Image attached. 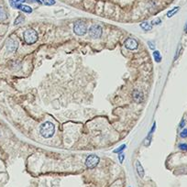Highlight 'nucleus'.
<instances>
[{"label":"nucleus","instance_id":"obj_8","mask_svg":"<svg viewBox=\"0 0 187 187\" xmlns=\"http://www.w3.org/2000/svg\"><path fill=\"white\" fill-rule=\"evenodd\" d=\"M133 99L136 103H141L143 101V99H144V95L140 90H134Z\"/></svg>","mask_w":187,"mask_h":187},{"label":"nucleus","instance_id":"obj_5","mask_svg":"<svg viewBox=\"0 0 187 187\" xmlns=\"http://www.w3.org/2000/svg\"><path fill=\"white\" fill-rule=\"evenodd\" d=\"M102 27L100 25H93L89 28V35L93 39H98L102 35Z\"/></svg>","mask_w":187,"mask_h":187},{"label":"nucleus","instance_id":"obj_23","mask_svg":"<svg viewBox=\"0 0 187 187\" xmlns=\"http://www.w3.org/2000/svg\"><path fill=\"white\" fill-rule=\"evenodd\" d=\"M185 126V120L184 119H183V120L181 121V123H180V128H184Z\"/></svg>","mask_w":187,"mask_h":187},{"label":"nucleus","instance_id":"obj_7","mask_svg":"<svg viewBox=\"0 0 187 187\" xmlns=\"http://www.w3.org/2000/svg\"><path fill=\"white\" fill-rule=\"evenodd\" d=\"M125 47H126L128 50H130V51L137 50L138 47V41L135 39H133V38H128V39H127L126 41H125Z\"/></svg>","mask_w":187,"mask_h":187},{"label":"nucleus","instance_id":"obj_9","mask_svg":"<svg viewBox=\"0 0 187 187\" xmlns=\"http://www.w3.org/2000/svg\"><path fill=\"white\" fill-rule=\"evenodd\" d=\"M135 164H136V170H137V172H138V176H140V178H143V177H144V175H145V171H144V169H143L141 163L138 161H137Z\"/></svg>","mask_w":187,"mask_h":187},{"label":"nucleus","instance_id":"obj_3","mask_svg":"<svg viewBox=\"0 0 187 187\" xmlns=\"http://www.w3.org/2000/svg\"><path fill=\"white\" fill-rule=\"evenodd\" d=\"M87 31V26L84 21H76L74 24V32L78 36L84 35Z\"/></svg>","mask_w":187,"mask_h":187},{"label":"nucleus","instance_id":"obj_16","mask_svg":"<svg viewBox=\"0 0 187 187\" xmlns=\"http://www.w3.org/2000/svg\"><path fill=\"white\" fill-rule=\"evenodd\" d=\"M41 2L45 6H53L55 4V0H41Z\"/></svg>","mask_w":187,"mask_h":187},{"label":"nucleus","instance_id":"obj_22","mask_svg":"<svg viewBox=\"0 0 187 187\" xmlns=\"http://www.w3.org/2000/svg\"><path fill=\"white\" fill-rule=\"evenodd\" d=\"M124 159H125V155L124 154H119V156H118V160H119V162H120V163H122L123 162V161H124Z\"/></svg>","mask_w":187,"mask_h":187},{"label":"nucleus","instance_id":"obj_24","mask_svg":"<svg viewBox=\"0 0 187 187\" xmlns=\"http://www.w3.org/2000/svg\"><path fill=\"white\" fill-rule=\"evenodd\" d=\"M184 30H185V32L187 33V23H186V26H185V28H184Z\"/></svg>","mask_w":187,"mask_h":187},{"label":"nucleus","instance_id":"obj_4","mask_svg":"<svg viewBox=\"0 0 187 187\" xmlns=\"http://www.w3.org/2000/svg\"><path fill=\"white\" fill-rule=\"evenodd\" d=\"M99 157L95 155V154H91L89 155L85 160V166L88 168V169H94L97 166V164L99 163Z\"/></svg>","mask_w":187,"mask_h":187},{"label":"nucleus","instance_id":"obj_12","mask_svg":"<svg viewBox=\"0 0 187 187\" xmlns=\"http://www.w3.org/2000/svg\"><path fill=\"white\" fill-rule=\"evenodd\" d=\"M26 0H9V3H10L11 7H14V8H17V7L18 5H20L22 3L25 2Z\"/></svg>","mask_w":187,"mask_h":187},{"label":"nucleus","instance_id":"obj_6","mask_svg":"<svg viewBox=\"0 0 187 187\" xmlns=\"http://www.w3.org/2000/svg\"><path fill=\"white\" fill-rule=\"evenodd\" d=\"M18 47V42L16 39L14 38H10L8 39L6 43V49L8 52H15Z\"/></svg>","mask_w":187,"mask_h":187},{"label":"nucleus","instance_id":"obj_10","mask_svg":"<svg viewBox=\"0 0 187 187\" xmlns=\"http://www.w3.org/2000/svg\"><path fill=\"white\" fill-rule=\"evenodd\" d=\"M18 9H20L21 11L25 12V13H28V14H30L32 12V8L30 7V6H26V5H23V4H20L18 5L17 7Z\"/></svg>","mask_w":187,"mask_h":187},{"label":"nucleus","instance_id":"obj_1","mask_svg":"<svg viewBox=\"0 0 187 187\" xmlns=\"http://www.w3.org/2000/svg\"><path fill=\"white\" fill-rule=\"evenodd\" d=\"M55 133V126L53 123L50 121H46L43 123L40 128V134L45 138H50L54 135Z\"/></svg>","mask_w":187,"mask_h":187},{"label":"nucleus","instance_id":"obj_2","mask_svg":"<svg viewBox=\"0 0 187 187\" xmlns=\"http://www.w3.org/2000/svg\"><path fill=\"white\" fill-rule=\"evenodd\" d=\"M24 37V41H25L26 44L31 45L34 44V43L38 41V33L33 28H28V30H25L23 34Z\"/></svg>","mask_w":187,"mask_h":187},{"label":"nucleus","instance_id":"obj_21","mask_svg":"<svg viewBox=\"0 0 187 187\" xmlns=\"http://www.w3.org/2000/svg\"><path fill=\"white\" fill-rule=\"evenodd\" d=\"M148 45L150 47L151 50H155V44L154 43H151V41H148Z\"/></svg>","mask_w":187,"mask_h":187},{"label":"nucleus","instance_id":"obj_17","mask_svg":"<svg viewBox=\"0 0 187 187\" xmlns=\"http://www.w3.org/2000/svg\"><path fill=\"white\" fill-rule=\"evenodd\" d=\"M126 148H127L126 144H123V145H121L120 147H118L117 149H116V150H115L113 152H114V153H121V152H123V151H124Z\"/></svg>","mask_w":187,"mask_h":187},{"label":"nucleus","instance_id":"obj_11","mask_svg":"<svg viewBox=\"0 0 187 187\" xmlns=\"http://www.w3.org/2000/svg\"><path fill=\"white\" fill-rule=\"evenodd\" d=\"M7 18V13L5 11L4 7L2 5H0V21H5Z\"/></svg>","mask_w":187,"mask_h":187},{"label":"nucleus","instance_id":"obj_13","mask_svg":"<svg viewBox=\"0 0 187 187\" xmlns=\"http://www.w3.org/2000/svg\"><path fill=\"white\" fill-rule=\"evenodd\" d=\"M140 27H141L142 30H145V31H149V30H151V28H152V26H151L149 22H147V21L142 22V23L140 24Z\"/></svg>","mask_w":187,"mask_h":187},{"label":"nucleus","instance_id":"obj_18","mask_svg":"<svg viewBox=\"0 0 187 187\" xmlns=\"http://www.w3.org/2000/svg\"><path fill=\"white\" fill-rule=\"evenodd\" d=\"M23 21H24V17H23L22 15H20V16H18V17L16 18L15 22H14V25H18V24L21 23V22H23Z\"/></svg>","mask_w":187,"mask_h":187},{"label":"nucleus","instance_id":"obj_25","mask_svg":"<svg viewBox=\"0 0 187 187\" xmlns=\"http://www.w3.org/2000/svg\"><path fill=\"white\" fill-rule=\"evenodd\" d=\"M129 187H130V186H129Z\"/></svg>","mask_w":187,"mask_h":187},{"label":"nucleus","instance_id":"obj_15","mask_svg":"<svg viewBox=\"0 0 187 187\" xmlns=\"http://www.w3.org/2000/svg\"><path fill=\"white\" fill-rule=\"evenodd\" d=\"M180 9V7H175L174 8H172L171 10H170L169 12L167 13V17L168 18H171L173 15H175V14L178 12V10Z\"/></svg>","mask_w":187,"mask_h":187},{"label":"nucleus","instance_id":"obj_14","mask_svg":"<svg viewBox=\"0 0 187 187\" xmlns=\"http://www.w3.org/2000/svg\"><path fill=\"white\" fill-rule=\"evenodd\" d=\"M153 57L156 62H161V55L159 51H153Z\"/></svg>","mask_w":187,"mask_h":187},{"label":"nucleus","instance_id":"obj_19","mask_svg":"<svg viewBox=\"0 0 187 187\" xmlns=\"http://www.w3.org/2000/svg\"><path fill=\"white\" fill-rule=\"evenodd\" d=\"M179 149L184 151H187V144L186 143H181L179 144Z\"/></svg>","mask_w":187,"mask_h":187},{"label":"nucleus","instance_id":"obj_20","mask_svg":"<svg viewBox=\"0 0 187 187\" xmlns=\"http://www.w3.org/2000/svg\"><path fill=\"white\" fill-rule=\"evenodd\" d=\"M180 136H181V138H187V129H184V130L180 133Z\"/></svg>","mask_w":187,"mask_h":187}]
</instances>
